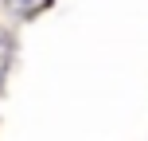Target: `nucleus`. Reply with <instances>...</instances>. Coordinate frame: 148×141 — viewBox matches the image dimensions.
<instances>
[{
  "label": "nucleus",
  "instance_id": "1",
  "mask_svg": "<svg viewBox=\"0 0 148 141\" xmlns=\"http://www.w3.org/2000/svg\"><path fill=\"white\" fill-rule=\"evenodd\" d=\"M16 67V31L0 28V94L8 90V74Z\"/></svg>",
  "mask_w": 148,
  "mask_h": 141
},
{
  "label": "nucleus",
  "instance_id": "2",
  "mask_svg": "<svg viewBox=\"0 0 148 141\" xmlns=\"http://www.w3.org/2000/svg\"><path fill=\"white\" fill-rule=\"evenodd\" d=\"M4 8H12V12H23V8H31V0H4Z\"/></svg>",
  "mask_w": 148,
  "mask_h": 141
}]
</instances>
